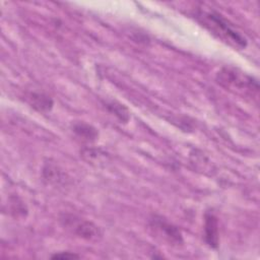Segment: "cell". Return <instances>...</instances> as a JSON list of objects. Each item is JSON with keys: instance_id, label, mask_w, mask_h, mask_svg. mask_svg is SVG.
<instances>
[{"instance_id": "cell-5", "label": "cell", "mask_w": 260, "mask_h": 260, "mask_svg": "<svg viewBox=\"0 0 260 260\" xmlns=\"http://www.w3.org/2000/svg\"><path fill=\"white\" fill-rule=\"evenodd\" d=\"M205 241L211 248H217L218 246V222L217 218L212 214L207 212L205 214L204 223Z\"/></svg>"}, {"instance_id": "cell-4", "label": "cell", "mask_w": 260, "mask_h": 260, "mask_svg": "<svg viewBox=\"0 0 260 260\" xmlns=\"http://www.w3.org/2000/svg\"><path fill=\"white\" fill-rule=\"evenodd\" d=\"M150 225L154 229L158 234L164 235V238L171 242L172 244H181L183 243V238L181 232L177 229V226L168 222L160 216H154L150 220Z\"/></svg>"}, {"instance_id": "cell-9", "label": "cell", "mask_w": 260, "mask_h": 260, "mask_svg": "<svg viewBox=\"0 0 260 260\" xmlns=\"http://www.w3.org/2000/svg\"><path fill=\"white\" fill-rule=\"evenodd\" d=\"M52 258L53 259H72V258H79V256L72 252H60L53 255Z\"/></svg>"}, {"instance_id": "cell-2", "label": "cell", "mask_w": 260, "mask_h": 260, "mask_svg": "<svg viewBox=\"0 0 260 260\" xmlns=\"http://www.w3.org/2000/svg\"><path fill=\"white\" fill-rule=\"evenodd\" d=\"M216 80L219 84L226 88L238 90H246L252 94L258 92V82L251 76L239 72L234 68H222L216 75Z\"/></svg>"}, {"instance_id": "cell-8", "label": "cell", "mask_w": 260, "mask_h": 260, "mask_svg": "<svg viewBox=\"0 0 260 260\" xmlns=\"http://www.w3.org/2000/svg\"><path fill=\"white\" fill-rule=\"evenodd\" d=\"M105 107L110 113L115 115L121 122H127L129 120L128 110L120 103L113 102V101L107 102V103H105Z\"/></svg>"}, {"instance_id": "cell-1", "label": "cell", "mask_w": 260, "mask_h": 260, "mask_svg": "<svg viewBox=\"0 0 260 260\" xmlns=\"http://www.w3.org/2000/svg\"><path fill=\"white\" fill-rule=\"evenodd\" d=\"M197 17L199 20H201L205 27L226 43H230L238 48L246 47V39L216 11L201 8L197 12Z\"/></svg>"}, {"instance_id": "cell-7", "label": "cell", "mask_w": 260, "mask_h": 260, "mask_svg": "<svg viewBox=\"0 0 260 260\" xmlns=\"http://www.w3.org/2000/svg\"><path fill=\"white\" fill-rule=\"evenodd\" d=\"M73 131L81 138L85 140H95L99 136L98 130L91 125L85 123H76L73 125Z\"/></svg>"}, {"instance_id": "cell-6", "label": "cell", "mask_w": 260, "mask_h": 260, "mask_svg": "<svg viewBox=\"0 0 260 260\" xmlns=\"http://www.w3.org/2000/svg\"><path fill=\"white\" fill-rule=\"evenodd\" d=\"M27 102L29 103L30 107L40 112L49 111L53 106L52 99L43 92H30L27 95Z\"/></svg>"}, {"instance_id": "cell-3", "label": "cell", "mask_w": 260, "mask_h": 260, "mask_svg": "<svg viewBox=\"0 0 260 260\" xmlns=\"http://www.w3.org/2000/svg\"><path fill=\"white\" fill-rule=\"evenodd\" d=\"M62 220L67 229L82 239L95 240L102 236L100 229L91 221L76 217L74 215H64Z\"/></svg>"}]
</instances>
